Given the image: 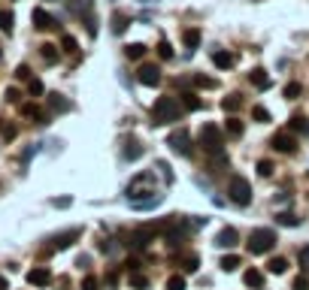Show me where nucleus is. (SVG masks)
Instances as JSON below:
<instances>
[{
    "label": "nucleus",
    "instance_id": "obj_1",
    "mask_svg": "<svg viewBox=\"0 0 309 290\" xmlns=\"http://www.w3.org/2000/svg\"><path fill=\"white\" fill-rule=\"evenodd\" d=\"M182 118V103L176 97H158L155 106H152V124H170V121H179Z\"/></svg>",
    "mask_w": 309,
    "mask_h": 290
},
{
    "label": "nucleus",
    "instance_id": "obj_2",
    "mask_svg": "<svg viewBox=\"0 0 309 290\" xmlns=\"http://www.w3.org/2000/svg\"><path fill=\"white\" fill-rule=\"evenodd\" d=\"M228 194H231V203H234V206H249V203H252V185H249V179L231 176Z\"/></svg>",
    "mask_w": 309,
    "mask_h": 290
},
{
    "label": "nucleus",
    "instance_id": "obj_3",
    "mask_svg": "<svg viewBox=\"0 0 309 290\" xmlns=\"http://www.w3.org/2000/svg\"><path fill=\"white\" fill-rule=\"evenodd\" d=\"M273 245H276V233L273 230L258 227V230L249 233V251L252 254H267V251H273Z\"/></svg>",
    "mask_w": 309,
    "mask_h": 290
},
{
    "label": "nucleus",
    "instance_id": "obj_4",
    "mask_svg": "<svg viewBox=\"0 0 309 290\" xmlns=\"http://www.w3.org/2000/svg\"><path fill=\"white\" fill-rule=\"evenodd\" d=\"M197 142H200L209 154H215V151H222V145H225V133L218 130V124H203Z\"/></svg>",
    "mask_w": 309,
    "mask_h": 290
},
{
    "label": "nucleus",
    "instance_id": "obj_5",
    "mask_svg": "<svg viewBox=\"0 0 309 290\" xmlns=\"http://www.w3.org/2000/svg\"><path fill=\"white\" fill-rule=\"evenodd\" d=\"M67 6H70V15H73V18H82V21L88 24V33H91V36H97L94 15H91V9H94V0H70Z\"/></svg>",
    "mask_w": 309,
    "mask_h": 290
},
{
    "label": "nucleus",
    "instance_id": "obj_6",
    "mask_svg": "<svg viewBox=\"0 0 309 290\" xmlns=\"http://www.w3.org/2000/svg\"><path fill=\"white\" fill-rule=\"evenodd\" d=\"M167 145H170V148H173L176 154H182V157H188V154H191V133L179 127V130H173V133L167 136Z\"/></svg>",
    "mask_w": 309,
    "mask_h": 290
},
{
    "label": "nucleus",
    "instance_id": "obj_7",
    "mask_svg": "<svg viewBox=\"0 0 309 290\" xmlns=\"http://www.w3.org/2000/svg\"><path fill=\"white\" fill-rule=\"evenodd\" d=\"M137 82L146 85V88H158V85H161V67H155V64H143V67L137 70Z\"/></svg>",
    "mask_w": 309,
    "mask_h": 290
},
{
    "label": "nucleus",
    "instance_id": "obj_8",
    "mask_svg": "<svg viewBox=\"0 0 309 290\" xmlns=\"http://www.w3.org/2000/svg\"><path fill=\"white\" fill-rule=\"evenodd\" d=\"M30 18H33V27H36V30H52V27H58L55 15H52L49 9H42V6H36Z\"/></svg>",
    "mask_w": 309,
    "mask_h": 290
},
{
    "label": "nucleus",
    "instance_id": "obj_9",
    "mask_svg": "<svg viewBox=\"0 0 309 290\" xmlns=\"http://www.w3.org/2000/svg\"><path fill=\"white\" fill-rule=\"evenodd\" d=\"M276 151H282V154H291L294 148H297V139L291 136V130H282V133H276L273 136V142H270Z\"/></svg>",
    "mask_w": 309,
    "mask_h": 290
},
{
    "label": "nucleus",
    "instance_id": "obj_10",
    "mask_svg": "<svg viewBox=\"0 0 309 290\" xmlns=\"http://www.w3.org/2000/svg\"><path fill=\"white\" fill-rule=\"evenodd\" d=\"M27 284H33V287H49V284H52L49 266H33V269L27 272Z\"/></svg>",
    "mask_w": 309,
    "mask_h": 290
},
{
    "label": "nucleus",
    "instance_id": "obj_11",
    "mask_svg": "<svg viewBox=\"0 0 309 290\" xmlns=\"http://www.w3.org/2000/svg\"><path fill=\"white\" fill-rule=\"evenodd\" d=\"M82 236V230L79 227H73V230H64V233H58L55 239H52V251H61V248H67L73 239H79Z\"/></svg>",
    "mask_w": 309,
    "mask_h": 290
},
{
    "label": "nucleus",
    "instance_id": "obj_12",
    "mask_svg": "<svg viewBox=\"0 0 309 290\" xmlns=\"http://www.w3.org/2000/svg\"><path fill=\"white\" fill-rule=\"evenodd\" d=\"M240 242V233L234 230V227H225V230H218V236H215V245L218 248H234Z\"/></svg>",
    "mask_w": 309,
    "mask_h": 290
},
{
    "label": "nucleus",
    "instance_id": "obj_13",
    "mask_svg": "<svg viewBox=\"0 0 309 290\" xmlns=\"http://www.w3.org/2000/svg\"><path fill=\"white\" fill-rule=\"evenodd\" d=\"M234 61H237V57H234L228 48H218V51H212V64H215L218 70H231V67H234Z\"/></svg>",
    "mask_w": 309,
    "mask_h": 290
},
{
    "label": "nucleus",
    "instance_id": "obj_14",
    "mask_svg": "<svg viewBox=\"0 0 309 290\" xmlns=\"http://www.w3.org/2000/svg\"><path fill=\"white\" fill-rule=\"evenodd\" d=\"M249 82H252L255 88H261V91H267V88H270V76H267V70H261V67L249 73Z\"/></svg>",
    "mask_w": 309,
    "mask_h": 290
},
{
    "label": "nucleus",
    "instance_id": "obj_15",
    "mask_svg": "<svg viewBox=\"0 0 309 290\" xmlns=\"http://www.w3.org/2000/svg\"><path fill=\"white\" fill-rule=\"evenodd\" d=\"M49 109L52 112H70V100L64 94H49Z\"/></svg>",
    "mask_w": 309,
    "mask_h": 290
},
{
    "label": "nucleus",
    "instance_id": "obj_16",
    "mask_svg": "<svg viewBox=\"0 0 309 290\" xmlns=\"http://www.w3.org/2000/svg\"><path fill=\"white\" fill-rule=\"evenodd\" d=\"M146 51H149V48H146L143 42H130V45L124 48V54H127L130 61H143V57H146Z\"/></svg>",
    "mask_w": 309,
    "mask_h": 290
},
{
    "label": "nucleus",
    "instance_id": "obj_17",
    "mask_svg": "<svg viewBox=\"0 0 309 290\" xmlns=\"http://www.w3.org/2000/svg\"><path fill=\"white\" fill-rule=\"evenodd\" d=\"M182 109H194V112H197V109H203V100H197L194 91H185V94H182Z\"/></svg>",
    "mask_w": 309,
    "mask_h": 290
},
{
    "label": "nucleus",
    "instance_id": "obj_18",
    "mask_svg": "<svg viewBox=\"0 0 309 290\" xmlns=\"http://www.w3.org/2000/svg\"><path fill=\"white\" fill-rule=\"evenodd\" d=\"M243 281H246L249 287H261V284H264V275H261L258 269H246V272H243Z\"/></svg>",
    "mask_w": 309,
    "mask_h": 290
},
{
    "label": "nucleus",
    "instance_id": "obj_19",
    "mask_svg": "<svg viewBox=\"0 0 309 290\" xmlns=\"http://www.w3.org/2000/svg\"><path fill=\"white\" fill-rule=\"evenodd\" d=\"M39 54H42V61H46V64H58V57H61L58 45H42V48H39Z\"/></svg>",
    "mask_w": 309,
    "mask_h": 290
},
{
    "label": "nucleus",
    "instance_id": "obj_20",
    "mask_svg": "<svg viewBox=\"0 0 309 290\" xmlns=\"http://www.w3.org/2000/svg\"><path fill=\"white\" fill-rule=\"evenodd\" d=\"M222 106H225V112H237V109L243 106V97H240V94H228V97L222 100Z\"/></svg>",
    "mask_w": 309,
    "mask_h": 290
},
{
    "label": "nucleus",
    "instance_id": "obj_21",
    "mask_svg": "<svg viewBox=\"0 0 309 290\" xmlns=\"http://www.w3.org/2000/svg\"><path fill=\"white\" fill-rule=\"evenodd\" d=\"M21 112H24L27 118H33L36 124H42V118H46V115L39 112V106H36V103H24V106H21Z\"/></svg>",
    "mask_w": 309,
    "mask_h": 290
},
{
    "label": "nucleus",
    "instance_id": "obj_22",
    "mask_svg": "<svg viewBox=\"0 0 309 290\" xmlns=\"http://www.w3.org/2000/svg\"><path fill=\"white\" fill-rule=\"evenodd\" d=\"M225 130H228V136H234V139H240V136H243V121H240V118H228V124H225Z\"/></svg>",
    "mask_w": 309,
    "mask_h": 290
},
{
    "label": "nucleus",
    "instance_id": "obj_23",
    "mask_svg": "<svg viewBox=\"0 0 309 290\" xmlns=\"http://www.w3.org/2000/svg\"><path fill=\"white\" fill-rule=\"evenodd\" d=\"M130 206L134 209H155V206H161V194H155L149 200H130Z\"/></svg>",
    "mask_w": 309,
    "mask_h": 290
},
{
    "label": "nucleus",
    "instance_id": "obj_24",
    "mask_svg": "<svg viewBox=\"0 0 309 290\" xmlns=\"http://www.w3.org/2000/svg\"><path fill=\"white\" fill-rule=\"evenodd\" d=\"M240 263H243V260H240V257H237V254H225V257H222V263H218V266H222V269H225V272H234V269H237V266H240Z\"/></svg>",
    "mask_w": 309,
    "mask_h": 290
},
{
    "label": "nucleus",
    "instance_id": "obj_25",
    "mask_svg": "<svg viewBox=\"0 0 309 290\" xmlns=\"http://www.w3.org/2000/svg\"><path fill=\"white\" fill-rule=\"evenodd\" d=\"M267 269H270L273 275H282V272L288 269V260H285V257H273V260L267 263Z\"/></svg>",
    "mask_w": 309,
    "mask_h": 290
},
{
    "label": "nucleus",
    "instance_id": "obj_26",
    "mask_svg": "<svg viewBox=\"0 0 309 290\" xmlns=\"http://www.w3.org/2000/svg\"><path fill=\"white\" fill-rule=\"evenodd\" d=\"M291 130H294V133H309V121L303 115H294V118H291Z\"/></svg>",
    "mask_w": 309,
    "mask_h": 290
},
{
    "label": "nucleus",
    "instance_id": "obj_27",
    "mask_svg": "<svg viewBox=\"0 0 309 290\" xmlns=\"http://www.w3.org/2000/svg\"><path fill=\"white\" fill-rule=\"evenodd\" d=\"M182 39H185V45H188V48H197V45H200V30H185V33H182Z\"/></svg>",
    "mask_w": 309,
    "mask_h": 290
},
{
    "label": "nucleus",
    "instance_id": "obj_28",
    "mask_svg": "<svg viewBox=\"0 0 309 290\" xmlns=\"http://www.w3.org/2000/svg\"><path fill=\"white\" fill-rule=\"evenodd\" d=\"M12 21H15V18H12V12H9V9H3V12H0V30H3V33H12Z\"/></svg>",
    "mask_w": 309,
    "mask_h": 290
},
{
    "label": "nucleus",
    "instance_id": "obj_29",
    "mask_svg": "<svg viewBox=\"0 0 309 290\" xmlns=\"http://www.w3.org/2000/svg\"><path fill=\"white\" fill-rule=\"evenodd\" d=\"M61 48H64V51H70V54H73V51H76V48H79V42H76V36H70V33H64V36H61Z\"/></svg>",
    "mask_w": 309,
    "mask_h": 290
},
{
    "label": "nucleus",
    "instance_id": "obj_30",
    "mask_svg": "<svg viewBox=\"0 0 309 290\" xmlns=\"http://www.w3.org/2000/svg\"><path fill=\"white\" fill-rule=\"evenodd\" d=\"M140 154H143V148H140L137 142H127V145H124V160H137Z\"/></svg>",
    "mask_w": 309,
    "mask_h": 290
},
{
    "label": "nucleus",
    "instance_id": "obj_31",
    "mask_svg": "<svg viewBox=\"0 0 309 290\" xmlns=\"http://www.w3.org/2000/svg\"><path fill=\"white\" fill-rule=\"evenodd\" d=\"M167 290H185V275H170L167 278Z\"/></svg>",
    "mask_w": 309,
    "mask_h": 290
},
{
    "label": "nucleus",
    "instance_id": "obj_32",
    "mask_svg": "<svg viewBox=\"0 0 309 290\" xmlns=\"http://www.w3.org/2000/svg\"><path fill=\"white\" fill-rule=\"evenodd\" d=\"M130 287L146 290V287H149V278H146V275H140V272H134V275H130Z\"/></svg>",
    "mask_w": 309,
    "mask_h": 290
},
{
    "label": "nucleus",
    "instance_id": "obj_33",
    "mask_svg": "<svg viewBox=\"0 0 309 290\" xmlns=\"http://www.w3.org/2000/svg\"><path fill=\"white\" fill-rule=\"evenodd\" d=\"M194 85H197V88H215V79H209V76H200V73H194Z\"/></svg>",
    "mask_w": 309,
    "mask_h": 290
},
{
    "label": "nucleus",
    "instance_id": "obj_34",
    "mask_svg": "<svg viewBox=\"0 0 309 290\" xmlns=\"http://www.w3.org/2000/svg\"><path fill=\"white\" fill-rule=\"evenodd\" d=\"M27 91H30V97H42V91H46V88H42V82H39V79H30V82H27Z\"/></svg>",
    "mask_w": 309,
    "mask_h": 290
},
{
    "label": "nucleus",
    "instance_id": "obj_35",
    "mask_svg": "<svg viewBox=\"0 0 309 290\" xmlns=\"http://www.w3.org/2000/svg\"><path fill=\"white\" fill-rule=\"evenodd\" d=\"M252 118L261 121V124H267V121H270V112H267L264 106H255V109H252Z\"/></svg>",
    "mask_w": 309,
    "mask_h": 290
},
{
    "label": "nucleus",
    "instance_id": "obj_36",
    "mask_svg": "<svg viewBox=\"0 0 309 290\" xmlns=\"http://www.w3.org/2000/svg\"><path fill=\"white\" fill-rule=\"evenodd\" d=\"M300 91H303V88H300L297 82H288V85H285V97H288V100H294V97H300Z\"/></svg>",
    "mask_w": 309,
    "mask_h": 290
},
{
    "label": "nucleus",
    "instance_id": "obj_37",
    "mask_svg": "<svg viewBox=\"0 0 309 290\" xmlns=\"http://www.w3.org/2000/svg\"><path fill=\"white\" fill-rule=\"evenodd\" d=\"M276 221H279V224H285V227H297V224H300V221H297V218H294L291 212H282V215H279Z\"/></svg>",
    "mask_w": 309,
    "mask_h": 290
},
{
    "label": "nucleus",
    "instance_id": "obj_38",
    "mask_svg": "<svg viewBox=\"0 0 309 290\" xmlns=\"http://www.w3.org/2000/svg\"><path fill=\"white\" fill-rule=\"evenodd\" d=\"M158 54H161V57H164V61H170V57H173V45H170V42H167V39H164V42H161V45H158Z\"/></svg>",
    "mask_w": 309,
    "mask_h": 290
},
{
    "label": "nucleus",
    "instance_id": "obj_39",
    "mask_svg": "<svg viewBox=\"0 0 309 290\" xmlns=\"http://www.w3.org/2000/svg\"><path fill=\"white\" fill-rule=\"evenodd\" d=\"M258 176H264V179L273 176V163L270 160H258Z\"/></svg>",
    "mask_w": 309,
    "mask_h": 290
},
{
    "label": "nucleus",
    "instance_id": "obj_40",
    "mask_svg": "<svg viewBox=\"0 0 309 290\" xmlns=\"http://www.w3.org/2000/svg\"><path fill=\"white\" fill-rule=\"evenodd\" d=\"M15 79H18V82H30V79H33V76H30V70H27V67H24V64H21V67H18V70H15Z\"/></svg>",
    "mask_w": 309,
    "mask_h": 290
},
{
    "label": "nucleus",
    "instance_id": "obj_41",
    "mask_svg": "<svg viewBox=\"0 0 309 290\" xmlns=\"http://www.w3.org/2000/svg\"><path fill=\"white\" fill-rule=\"evenodd\" d=\"M100 287V281L94 278V275H85V281H82V290H97Z\"/></svg>",
    "mask_w": 309,
    "mask_h": 290
},
{
    "label": "nucleus",
    "instance_id": "obj_42",
    "mask_svg": "<svg viewBox=\"0 0 309 290\" xmlns=\"http://www.w3.org/2000/svg\"><path fill=\"white\" fill-rule=\"evenodd\" d=\"M197 266H200L197 257H188V260H185V272H197Z\"/></svg>",
    "mask_w": 309,
    "mask_h": 290
},
{
    "label": "nucleus",
    "instance_id": "obj_43",
    "mask_svg": "<svg viewBox=\"0 0 309 290\" xmlns=\"http://www.w3.org/2000/svg\"><path fill=\"white\" fill-rule=\"evenodd\" d=\"M294 290H309L306 275H297V278H294Z\"/></svg>",
    "mask_w": 309,
    "mask_h": 290
},
{
    "label": "nucleus",
    "instance_id": "obj_44",
    "mask_svg": "<svg viewBox=\"0 0 309 290\" xmlns=\"http://www.w3.org/2000/svg\"><path fill=\"white\" fill-rule=\"evenodd\" d=\"M300 266L309 272V245H306V248H300Z\"/></svg>",
    "mask_w": 309,
    "mask_h": 290
},
{
    "label": "nucleus",
    "instance_id": "obj_45",
    "mask_svg": "<svg viewBox=\"0 0 309 290\" xmlns=\"http://www.w3.org/2000/svg\"><path fill=\"white\" fill-rule=\"evenodd\" d=\"M70 203H73V200H70V197H58V200H55V203H52V206H55V209H67V206H70Z\"/></svg>",
    "mask_w": 309,
    "mask_h": 290
},
{
    "label": "nucleus",
    "instance_id": "obj_46",
    "mask_svg": "<svg viewBox=\"0 0 309 290\" xmlns=\"http://www.w3.org/2000/svg\"><path fill=\"white\" fill-rule=\"evenodd\" d=\"M158 169H164V179H167V182H173V172L167 169V163H164V160H158Z\"/></svg>",
    "mask_w": 309,
    "mask_h": 290
},
{
    "label": "nucleus",
    "instance_id": "obj_47",
    "mask_svg": "<svg viewBox=\"0 0 309 290\" xmlns=\"http://www.w3.org/2000/svg\"><path fill=\"white\" fill-rule=\"evenodd\" d=\"M6 100H12V103H15V100H18V91H15V88H9V91H6Z\"/></svg>",
    "mask_w": 309,
    "mask_h": 290
},
{
    "label": "nucleus",
    "instance_id": "obj_48",
    "mask_svg": "<svg viewBox=\"0 0 309 290\" xmlns=\"http://www.w3.org/2000/svg\"><path fill=\"white\" fill-rule=\"evenodd\" d=\"M9 284H6V278H0V290H6Z\"/></svg>",
    "mask_w": 309,
    "mask_h": 290
},
{
    "label": "nucleus",
    "instance_id": "obj_49",
    "mask_svg": "<svg viewBox=\"0 0 309 290\" xmlns=\"http://www.w3.org/2000/svg\"><path fill=\"white\" fill-rule=\"evenodd\" d=\"M0 127H3V121H0Z\"/></svg>",
    "mask_w": 309,
    "mask_h": 290
}]
</instances>
